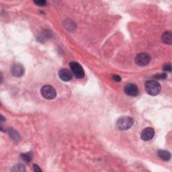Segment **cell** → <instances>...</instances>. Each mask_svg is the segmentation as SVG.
<instances>
[{
    "instance_id": "obj_1",
    "label": "cell",
    "mask_w": 172,
    "mask_h": 172,
    "mask_svg": "<svg viewBox=\"0 0 172 172\" xmlns=\"http://www.w3.org/2000/svg\"><path fill=\"white\" fill-rule=\"evenodd\" d=\"M144 87L147 93L151 96H157L161 92V86L155 80L147 81L144 84Z\"/></svg>"
},
{
    "instance_id": "obj_2",
    "label": "cell",
    "mask_w": 172,
    "mask_h": 172,
    "mask_svg": "<svg viewBox=\"0 0 172 172\" xmlns=\"http://www.w3.org/2000/svg\"><path fill=\"white\" fill-rule=\"evenodd\" d=\"M134 123L132 118L130 116H122L118 120L116 126L120 131H126L132 127Z\"/></svg>"
},
{
    "instance_id": "obj_3",
    "label": "cell",
    "mask_w": 172,
    "mask_h": 172,
    "mask_svg": "<svg viewBox=\"0 0 172 172\" xmlns=\"http://www.w3.org/2000/svg\"><path fill=\"white\" fill-rule=\"evenodd\" d=\"M41 94L44 98L47 99H53L56 98L57 92L53 86L46 85L44 86L41 90Z\"/></svg>"
},
{
    "instance_id": "obj_4",
    "label": "cell",
    "mask_w": 172,
    "mask_h": 172,
    "mask_svg": "<svg viewBox=\"0 0 172 172\" xmlns=\"http://www.w3.org/2000/svg\"><path fill=\"white\" fill-rule=\"evenodd\" d=\"M70 68L71 70V73H73L75 77L78 79H82L85 76V72L83 67L77 62H71Z\"/></svg>"
},
{
    "instance_id": "obj_5",
    "label": "cell",
    "mask_w": 172,
    "mask_h": 172,
    "mask_svg": "<svg viewBox=\"0 0 172 172\" xmlns=\"http://www.w3.org/2000/svg\"><path fill=\"white\" fill-rule=\"evenodd\" d=\"M151 61V57L149 54L141 53L138 54L135 58V62L138 66L144 67L147 65Z\"/></svg>"
},
{
    "instance_id": "obj_6",
    "label": "cell",
    "mask_w": 172,
    "mask_h": 172,
    "mask_svg": "<svg viewBox=\"0 0 172 172\" xmlns=\"http://www.w3.org/2000/svg\"><path fill=\"white\" fill-rule=\"evenodd\" d=\"M11 73L14 76L20 77L23 76V75L24 74V68L23 65L19 64V63H16L14 64L11 67Z\"/></svg>"
},
{
    "instance_id": "obj_7",
    "label": "cell",
    "mask_w": 172,
    "mask_h": 172,
    "mask_svg": "<svg viewBox=\"0 0 172 172\" xmlns=\"http://www.w3.org/2000/svg\"><path fill=\"white\" fill-rule=\"evenodd\" d=\"M155 135L154 129L151 127L144 128L141 132V138L144 141H149L151 140Z\"/></svg>"
},
{
    "instance_id": "obj_8",
    "label": "cell",
    "mask_w": 172,
    "mask_h": 172,
    "mask_svg": "<svg viewBox=\"0 0 172 172\" xmlns=\"http://www.w3.org/2000/svg\"><path fill=\"white\" fill-rule=\"evenodd\" d=\"M125 92L130 96H136L138 94L137 86L133 83H128L125 87Z\"/></svg>"
},
{
    "instance_id": "obj_9",
    "label": "cell",
    "mask_w": 172,
    "mask_h": 172,
    "mask_svg": "<svg viewBox=\"0 0 172 172\" xmlns=\"http://www.w3.org/2000/svg\"><path fill=\"white\" fill-rule=\"evenodd\" d=\"M59 76L63 81H69L73 77V73L67 69H62L59 72Z\"/></svg>"
},
{
    "instance_id": "obj_10",
    "label": "cell",
    "mask_w": 172,
    "mask_h": 172,
    "mask_svg": "<svg viewBox=\"0 0 172 172\" xmlns=\"http://www.w3.org/2000/svg\"><path fill=\"white\" fill-rule=\"evenodd\" d=\"M158 156L164 161H169L171 159V153L166 150H159Z\"/></svg>"
},
{
    "instance_id": "obj_11",
    "label": "cell",
    "mask_w": 172,
    "mask_h": 172,
    "mask_svg": "<svg viewBox=\"0 0 172 172\" xmlns=\"http://www.w3.org/2000/svg\"><path fill=\"white\" fill-rule=\"evenodd\" d=\"M162 40L164 43L167 44H171L172 43V35L170 31H166L162 35Z\"/></svg>"
},
{
    "instance_id": "obj_12",
    "label": "cell",
    "mask_w": 172,
    "mask_h": 172,
    "mask_svg": "<svg viewBox=\"0 0 172 172\" xmlns=\"http://www.w3.org/2000/svg\"><path fill=\"white\" fill-rule=\"evenodd\" d=\"M21 157H22L24 161H25L26 162H30L32 159V154L31 152L23 153L21 155Z\"/></svg>"
},
{
    "instance_id": "obj_13",
    "label": "cell",
    "mask_w": 172,
    "mask_h": 172,
    "mask_svg": "<svg viewBox=\"0 0 172 172\" xmlns=\"http://www.w3.org/2000/svg\"><path fill=\"white\" fill-rule=\"evenodd\" d=\"M9 135H10V137L11 138H13L14 140H18V139H19V135L17 133V132H16L15 131H14V130L12 129H10L9 130Z\"/></svg>"
},
{
    "instance_id": "obj_14",
    "label": "cell",
    "mask_w": 172,
    "mask_h": 172,
    "mask_svg": "<svg viewBox=\"0 0 172 172\" xmlns=\"http://www.w3.org/2000/svg\"><path fill=\"white\" fill-rule=\"evenodd\" d=\"M24 165L22 164H18L16 166L14 167L12 171H25Z\"/></svg>"
},
{
    "instance_id": "obj_15",
    "label": "cell",
    "mask_w": 172,
    "mask_h": 172,
    "mask_svg": "<svg viewBox=\"0 0 172 172\" xmlns=\"http://www.w3.org/2000/svg\"><path fill=\"white\" fill-rule=\"evenodd\" d=\"M153 78H155L156 80H165L167 78V74L166 73H158L156 74L153 76Z\"/></svg>"
},
{
    "instance_id": "obj_16",
    "label": "cell",
    "mask_w": 172,
    "mask_h": 172,
    "mask_svg": "<svg viewBox=\"0 0 172 172\" xmlns=\"http://www.w3.org/2000/svg\"><path fill=\"white\" fill-rule=\"evenodd\" d=\"M34 4L38 6H44L47 4V2L44 0H38V1H34Z\"/></svg>"
},
{
    "instance_id": "obj_17",
    "label": "cell",
    "mask_w": 172,
    "mask_h": 172,
    "mask_svg": "<svg viewBox=\"0 0 172 172\" xmlns=\"http://www.w3.org/2000/svg\"><path fill=\"white\" fill-rule=\"evenodd\" d=\"M171 65L170 63H167V64H165L164 66V70L165 71L167 72H171Z\"/></svg>"
},
{
    "instance_id": "obj_18",
    "label": "cell",
    "mask_w": 172,
    "mask_h": 172,
    "mask_svg": "<svg viewBox=\"0 0 172 172\" xmlns=\"http://www.w3.org/2000/svg\"><path fill=\"white\" fill-rule=\"evenodd\" d=\"M112 80L114 81H116V82H120V81H121V77H120L119 75H114L112 76Z\"/></svg>"
},
{
    "instance_id": "obj_19",
    "label": "cell",
    "mask_w": 172,
    "mask_h": 172,
    "mask_svg": "<svg viewBox=\"0 0 172 172\" xmlns=\"http://www.w3.org/2000/svg\"><path fill=\"white\" fill-rule=\"evenodd\" d=\"M33 168H34V171H36V172L42 171V170H41V169L40 167H39V166L37 165H36V164L33 165Z\"/></svg>"
}]
</instances>
